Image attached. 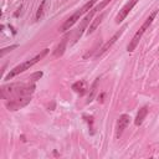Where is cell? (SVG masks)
Segmentation results:
<instances>
[{"label": "cell", "mask_w": 159, "mask_h": 159, "mask_svg": "<svg viewBox=\"0 0 159 159\" xmlns=\"http://www.w3.org/2000/svg\"><path fill=\"white\" fill-rule=\"evenodd\" d=\"M35 91L34 83H10L1 87V97L5 101H11L16 98H31Z\"/></svg>", "instance_id": "cell-1"}, {"label": "cell", "mask_w": 159, "mask_h": 159, "mask_svg": "<svg viewBox=\"0 0 159 159\" xmlns=\"http://www.w3.org/2000/svg\"><path fill=\"white\" fill-rule=\"evenodd\" d=\"M48 53V48H43L40 53H37L35 57H32L31 60H27V61H25V62H22V63H20V65H17L16 67H14L6 76H5V81H7V80H11V78H14L15 76H17L19 73H21V72H24V71H26V70H29L30 67H32L35 63H37L40 60H42L46 55Z\"/></svg>", "instance_id": "cell-2"}, {"label": "cell", "mask_w": 159, "mask_h": 159, "mask_svg": "<svg viewBox=\"0 0 159 159\" xmlns=\"http://www.w3.org/2000/svg\"><path fill=\"white\" fill-rule=\"evenodd\" d=\"M157 14H158V10H154L153 12H150V14H149V16L145 19V21L143 22V25L139 27V30L134 34L133 39L129 41V43H128V46H127V51H128V52H133V51L135 50V47L138 46V43H139V41H140L142 36H143V35H144V32L149 29V26L152 25L153 20H154V19H155V16H157Z\"/></svg>", "instance_id": "cell-3"}, {"label": "cell", "mask_w": 159, "mask_h": 159, "mask_svg": "<svg viewBox=\"0 0 159 159\" xmlns=\"http://www.w3.org/2000/svg\"><path fill=\"white\" fill-rule=\"evenodd\" d=\"M97 2V0H89L88 2H86L81 9H78L75 14H72L63 24H62V26L60 27V31L61 32H65V31H67V30H70L78 20H80V17L83 15V14H86V12H88V10H92V7H93V5Z\"/></svg>", "instance_id": "cell-4"}, {"label": "cell", "mask_w": 159, "mask_h": 159, "mask_svg": "<svg viewBox=\"0 0 159 159\" xmlns=\"http://www.w3.org/2000/svg\"><path fill=\"white\" fill-rule=\"evenodd\" d=\"M97 11L92 7V10L86 15V17L82 20V22H81V25L78 26V29L76 30V32H75V37H73V42H76L82 35H83V32H84V30L87 31V29H88V24L92 21V17L94 16V14H96Z\"/></svg>", "instance_id": "cell-5"}, {"label": "cell", "mask_w": 159, "mask_h": 159, "mask_svg": "<svg viewBox=\"0 0 159 159\" xmlns=\"http://www.w3.org/2000/svg\"><path fill=\"white\" fill-rule=\"evenodd\" d=\"M125 29H127V25H124V26H123V27H122L119 31H117V32H116V34H114V35H113V36H112V37H111V39H109V40H108V41H107V42H106V43L102 46L101 51H98V52H97L96 57H101V56H102L104 52H107V51H108V50H109V48L113 46V43H116V41L119 39V36H120V35L124 32V30H125Z\"/></svg>", "instance_id": "cell-6"}, {"label": "cell", "mask_w": 159, "mask_h": 159, "mask_svg": "<svg viewBox=\"0 0 159 159\" xmlns=\"http://www.w3.org/2000/svg\"><path fill=\"white\" fill-rule=\"evenodd\" d=\"M138 2V0H129L120 10H119V12H118V15L116 16V24H120L125 17H127V15L129 14V11L134 7V5Z\"/></svg>", "instance_id": "cell-7"}, {"label": "cell", "mask_w": 159, "mask_h": 159, "mask_svg": "<svg viewBox=\"0 0 159 159\" xmlns=\"http://www.w3.org/2000/svg\"><path fill=\"white\" fill-rule=\"evenodd\" d=\"M129 122H130V117L128 114L119 116V118L117 120V125H116V138H119L122 135V133L124 132V129L128 127Z\"/></svg>", "instance_id": "cell-8"}, {"label": "cell", "mask_w": 159, "mask_h": 159, "mask_svg": "<svg viewBox=\"0 0 159 159\" xmlns=\"http://www.w3.org/2000/svg\"><path fill=\"white\" fill-rule=\"evenodd\" d=\"M104 16H106V12H102V14H99L98 16H96L94 17V20H92V22H91V25L88 26V29H87V34L89 35V34H92L98 26H99V24L103 21V19H104Z\"/></svg>", "instance_id": "cell-9"}, {"label": "cell", "mask_w": 159, "mask_h": 159, "mask_svg": "<svg viewBox=\"0 0 159 159\" xmlns=\"http://www.w3.org/2000/svg\"><path fill=\"white\" fill-rule=\"evenodd\" d=\"M147 114H148V107L144 106V107H142V108L139 109V112H138V114H137V117H135V119H134V124H135L137 127H139V125L143 123V120H144V118L147 117Z\"/></svg>", "instance_id": "cell-10"}, {"label": "cell", "mask_w": 159, "mask_h": 159, "mask_svg": "<svg viewBox=\"0 0 159 159\" xmlns=\"http://www.w3.org/2000/svg\"><path fill=\"white\" fill-rule=\"evenodd\" d=\"M66 45H67V36H65V37L62 39V41L57 45L56 50L53 51V56H55V57H60V56H62L63 52H65V50H66Z\"/></svg>", "instance_id": "cell-11"}, {"label": "cell", "mask_w": 159, "mask_h": 159, "mask_svg": "<svg viewBox=\"0 0 159 159\" xmlns=\"http://www.w3.org/2000/svg\"><path fill=\"white\" fill-rule=\"evenodd\" d=\"M72 89L77 93H80L81 96H83L87 91V86H86V82L84 81H77L72 84Z\"/></svg>", "instance_id": "cell-12"}, {"label": "cell", "mask_w": 159, "mask_h": 159, "mask_svg": "<svg viewBox=\"0 0 159 159\" xmlns=\"http://www.w3.org/2000/svg\"><path fill=\"white\" fill-rule=\"evenodd\" d=\"M98 81H99V78H97V80L93 82V84H92V88H91V93H89V96H88V99H87V103H89V102L93 99V97H94V94H96V91H97V84H98Z\"/></svg>", "instance_id": "cell-13"}, {"label": "cell", "mask_w": 159, "mask_h": 159, "mask_svg": "<svg viewBox=\"0 0 159 159\" xmlns=\"http://www.w3.org/2000/svg\"><path fill=\"white\" fill-rule=\"evenodd\" d=\"M45 5H46V0H42L39 9H37V12H36V20H40L43 15V9H45Z\"/></svg>", "instance_id": "cell-14"}, {"label": "cell", "mask_w": 159, "mask_h": 159, "mask_svg": "<svg viewBox=\"0 0 159 159\" xmlns=\"http://www.w3.org/2000/svg\"><path fill=\"white\" fill-rule=\"evenodd\" d=\"M111 1H112V0H102V1H101V2H99L97 6H94L93 9H94L96 11H101V10H102V9H104V7H106V6H107V5H108Z\"/></svg>", "instance_id": "cell-15"}, {"label": "cell", "mask_w": 159, "mask_h": 159, "mask_svg": "<svg viewBox=\"0 0 159 159\" xmlns=\"http://www.w3.org/2000/svg\"><path fill=\"white\" fill-rule=\"evenodd\" d=\"M17 47V45H12V46H10V47H6V48H4L2 51H1V56H4L5 55V52H7V51H11V50H14V48H16Z\"/></svg>", "instance_id": "cell-16"}, {"label": "cell", "mask_w": 159, "mask_h": 159, "mask_svg": "<svg viewBox=\"0 0 159 159\" xmlns=\"http://www.w3.org/2000/svg\"><path fill=\"white\" fill-rule=\"evenodd\" d=\"M41 76H42V72H41V71H40V72H36V73H35V75H32V76H31V77H30V78H31V81H36V80H35V78H40V77H41Z\"/></svg>", "instance_id": "cell-17"}]
</instances>
